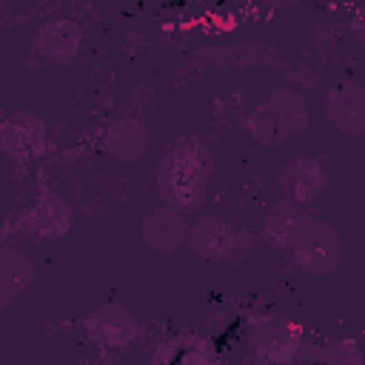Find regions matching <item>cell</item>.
Here are the masks:
<instances>
[{
	"label": "cell",
	"mask_w": 365,
	"mask_h": 365,
	"mask_svg": "<svg viewBox=\"0 0 365 365\" xmlns=\"http://www.w3.org/2000/svg\"><path fill=\"white\" fill-rule=\"evenodd\" d=\"M143 242L151 248V251H160V254H174L185 245V237H188V222L182 214L171 211V208H154L143 217Z\"/></svg>",
	"instance_id": "cell-13"
},
{
	"label": "cell",
	"mask_w": 365,
	"mask_h": 365,
	"mask_svg": "<svg viewBox=\"0 0 365 365\" xmlns=\"http://www.w3.org/2000/svg\"><path fill=\"white\" fill-rule=\"evenodd\" d=\"M185 245L197 259L217 262V259L231 257L237 245V234L231 222H225L222 217H200L194 225H188Z\"/></svg>",
	"instance_id": "cell-9"
},
{
	"label": "cell",
	"mask_w": 365,
	"mask_h": 365,
	"mask_svg": "<svg viewBox=\"0 0 365 365\" xmlns=\"http://www.w3.org/2000/svg\"><path fill=\"white\" fill-rule=\"evenodd\" d=\"M37 279V268L29 254L17 248L0 251V311L9 308L17 297H23Z\"/></svg>",
	"instance_id": "cell-14"
},
{
	"label": "cell",
	"mask_w": 365,
	"mask_h": 365,
	"mask_svg": "<svg viewBox=\"0 0 365 365\" xmlns=\"http://www.w3.org/2000/svg\"><path fill=\"white\" fill-rule=\"evenodd\" d=\"M359 348L351 342V339H342V342H334L322 351L319 356V365H359Z\"/></svg>",
	"instance_id": "cell-15"
},
{
	"label": "cell",
	"mask_w": 365,
	"mask_h": 365,
	"mask_svg": "<svg viewBox=\"0 0 365 365\" xmlns=\"http://www.w3.org/2000/svg\"><path fill=\"white\" fill-rule=\"evenodd\" d=\"M251 348L257 351L259 359H265L271 365H288L299 356L302 331L294 322H288L282 317H274V319H265V322L254 325Z\"/></svg>",
	"instance_id": "cell-5"
},
{
	"label": "cell",
	"mask_w": 365,
	"mask_h": 365,
	"mask_svg": "<svg viewBox=\"0 0 365 365\" xmlns=\"http://www.w3.org/2000/svg\"><path fill=\"white\" fill-rule=\"evenodd\" d=\"M268 237L282 245L297 268L311 277H328L342 262V240L328 220L311 217L305 208H294L288 202L274 205L265 217Z\"/></svg>",
	"instance_id": "cell-1"
},
{
	"label": "cell",
	"mask_w": 365,
	"mask_h": 365,
	"mask_svg": "<svg viewBox=\"0 0 365 365\" xmlns=\"http://www.w3.org/2000/svg\"><path fill=\"white\" fill-rule=\"evenodd\" d=\"M214 174V154L200 140L174 143L157 163V191L165 208L177 214L200 211L208 197V180Z\"/></svg>",
	"instance_id": "cell-2"
},
{
	"label": "cell",
	"mask_w": 365,
	"mask_h": 365,
	"mask_svg": "<svg viewBox=\"0 0 365 365\" xmlns=\"http://www.w3.org/2000/svg\"><path fill=\"white\" fill-rule=\"evenodd\" d=\"M83 46V31L74 20H51L46 26H40V31L34 34L31 51L37 60L51 63V66H66L77 57Z\"/></svg>",
	"instance_id": "cell-8"
},
{
	"label": "cell",
	"mask_w": 365,
	"mask_h": 365,
	"mask_svg": "<svg viewBox=\"0 0 365 365\" xmlns=\"http://www.w3.org/2000/svg\"><path fill=\"white\" fill-rule=\"evenodd\" d=\"M86 331L97 345L120 348V345H128L140 334V325H137V317L128 308H123L117 302H108L86 319Z\"/></svg>",
	"instance_id": "cell-11"
},
{
	"label": "cell",
	"mask_w": 365,
	"mask_h": 365,
	"mask_svg": "<svg viewBox=\"0 0 365 365\" xmlns=\"http://www.w3.org/2000/svg\"><path fill=\"white\" fill-rule=\"evenodd\" d=\"M148 145H151V134L145 123L137 117H117L103 131V151L120 163L140 160L148 151Z\"/></svg>",
	"instance_id": "cell-12"
},
{
	"label": "cell",
	"mask_w": 365,
	"mask_h": 365,
	"mask_svg": "<svg viewBox=\"0 0 365 365\" xmlns=\"http://www.w3.org/2000/svg\"><path fill=\"white\" fill-rule=\"evenodd\" d=\"M282 202L294 208L314 205L328 191V171L314 157H291L279 171Z\"/></svg>",
	"instance_id": "cell-4"
},
{
	"label": "cell",
	"mask_w": 365,
	"mask_h": 365,
	"mask_svg": "<svg viewBox=\"0 0 365 365\" xmlns=\"http://www.w3.org/2000/svg\"><path fill=\"white\" fill-rule=\"evenodd\" d=\"M325 114L345 137L365 131V88L356 80H342L325 94Z\"/></svg>",
	"instance_id": "cell-7"
},
{
	"label": "cell",
	"mask_w": 365,
	"mask_h": 365,
	"mask_svg": "<svg viewBox=\"0 0 365 365\" xmlns=\"http://www.w3.org/2000/svg\"><path fill=\"white\" fill-rule=\"evenodd\" d=\"M71 225H74V208L57 194H43L23 214L20 234L43 242V240H60L63 234H68Z\"/></svg>",
	"instance_id": "cell-6"
},
{
	"label": "cell",
	"mask_w": 365,
	"mask_h": 365,
	"mask_svg": "<svg viewBox=\"0 0 365 365\" xmlns=\"http://www.w3.org/2000/svg\"><path fill=\"white\" fill-rule=\"evenodd\" d=\"M0 145L17 160H34L46 151V123L31 111H20L3 123Z\"/></svg>",
	"instance_id": "cell-10"
},
{
	"label": "cell",
	"mask_w": 365,
	"mask_h": 365,
	"mask_svg": "<svg viewBox=\"0 0 365 365\" xmlns=\"http://www.w3.org/2000/svg\"><path fill=\"white\" fill-rule=\"evenodd\" d=\"M308 125V103L297 88L268 91L248 117V131L259 145H282L285 140L302 134Z\"/></svg>",
	"instance_id": "cell-3"
}]
</instances>
